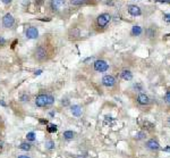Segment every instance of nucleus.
I'll return each instance as SVG.
<instances>
[{"label": "nucleus", "mask_w": 170, "mask_h": 158, "mask_svg": "<svg viewBox=\"0 0 170 158\" xmlns=\"http://www.w3.org/2000/svg\"><path fill=\"white\" fill-rule=\"evenodd\" d=\"M69 104H70V102H69V100L67 98H65V99L61 100V105H63V106H68Z\"/></svg>", "instance_id": "31"}, {"label": "nucleus", "mask_w": 170, "mask_h": 158, "mask_svg": "<svg viewBox=\"0 0 170 158\" xmlns=\"http://www.w3.org/2000/svg\"><path fill=\"white\" fill-rule=\"evenodd\" d=\"M169 123H170V119H169Z\"/></svg>", "instance_id": "39"}, {"label": "nucleus", "mask_w": 170, "mask_h": 158, "mask_svg": "<svg viewBox=\"0 0 170 158\" xmlns=\"http://www.w3.org/2000/svg\"><path fill=\"white\" fill-rule=\"evenodd\" d=\"M100 0H68L70 6L73 7H87L96 6Z\"/></svg>", "instance_id": "4"}, {"label": "nucleus", "mask_w": 170, "mask_h": 158, "mask_svg": "<svg viewBox=\"0 0 170 158\" xmlns=\"http://www.w3.org/2000/svg\"><path fill=\"white\" fill-rule=\"evenodd\" d=\"M112 16L110 13H101L94 19V24H93V29L96 33L103 32L108 29L109 24L111 23Z\"/></svg>", "instance_id": "2"}, {"label": "nucleus", "mask_w": 170, "mask_h": 158, "mask_svg": "<svg viewBox=\"0 0 170 158\" xmlns=\"http://www.w3.org/2000/svg\"><path fill=\"white\" fill-rule=\"evenodd\" d=\"M142 33H143V29H142L140 25H135V26L131 27V34L133 36H140L142 35Z\"/></svg>", "instance_id": "16"}, {"label": "nucleus", "mask_w": 170, "mask_h": 158, "mask_svg": "<svg viewBox=\"0 0 170 158\" xmlns=\"http://www.w3.org/2000/svg\"><path fill=\"white\" fill-rule=\"evenodd\" d=\"M45 148L49 150L54 149V141H47V142H45Z\"/></svg>", "instance_id": "23"}, {"label": "nucleus", "mask_w": 170, "mask_h": 158, "mask_svg": "<svg viewBox=\"0 0 170 158\" xmlns=\"http://www.w3.org/2000/svg\"><path fill=\"white\" fill-rule=\"evenodd\" d=\"M143 126H144V128L149 130V131H152L153 128H154V124L151 123V122H149V121H145V122L143 123Z\"/></svg>", "instance_id": "21"}, {"label": "nucleus", "mask_w": 170, "mask_h": 158, "mask_svg": "<svg viewBox=\"0 0 170 158\" xmlns=\"http://www.w3.org/2000/svg\"><path fill=\"white\" fill-rule=\"evenodd\" d=\"M50 51H51V47L49 42L45 41L40 42L39 45L33 49L32 52L33 59L35 60V62H39V63H43V62H45L49 58Z\"/></svg>", "instance_id": "1"}, {"label": "nucleus", "mask_w": 170, "mask_h": 158, "mask_svg": "<svg viewBox=\"0 0 170 158\" xmlns=\"http://www.w3.org/2000/svg\"><path fill=\"white\" fill-rule=\"evenodd\" d=\"M0 105H1V106H3V107L6 106V104H5V102H3V100H0Z\"/></svg>", "instance_id": "37"}, {"label": "nucleus", "mask_w": 170, "mask_h": 158, "mask_svg": "<svg viewBox=\"0 0 170 158\" xmlns=\"http://www.w3.org/2000/svg\"><path fill=\"white\" fill-rule=\"evenodd\" d=\"M67 36H68L69 40H76V39H80V36H81V31L80 29L77 27H70L67 32Z\"/></svg>", "instance_id": "11"}, {"label": "nucleus", "mask_w": 170, "mask_h": 158, "mask_svg": "<svg viewBox=\"0 0 170 158\" xmlns=\"http://www.w3.org/2000/svg\"><path fill=\"white\" fill-rule=\"evenodd\" d=\"M101 83H102V85H103V87H106V88H112V87H115V85H116L117 80H116V78H115L113 75L107 74V75H105V76L102 78Z\"/></svg>", "instance_id": "8"}, {"label": "nucleus", "mask_w": 170, "mask_h": 158, "mask_svg": "<svg viewBox=\"0 0 170 158\" xmlns=\"http://www.w3.org/2000/svg\"><path fill=\"white\" fill-rule=\"evenodd\" d=\"M26 139L28 141H34V140H35V133H34V132H30V133H27Z\"/></svg>", "instance_id": "24"}, {"label": "nucleus", "mask_w": 170, "mask_h": 158, "mask_svg": "<svg viewBox=\"0 0 170 158\" xmlns=\"http://www.w3.org/2000/svg\"><path fill=\"white\" fill-rule=\"evenodd\" d=\"M19 149L21 150H24V151H30L32 149V144L28 142H22L19 144Z\"/></svg>", "instance_id": "17"}, {"label": "nucleus", "mask_w": 170, "mask_h": 158, "mask_svg": "<svg viewBox=\"0 0 170 158\" xmlns=\"http://www.w3.org/2000/svg\"><path fill=\"white\" fill-rule=\"evenodd\" d=\"M145 138H146V133L144 131H140L135 134V139L136 140H144Z\"/></svg>", "instance_id": "20"}, {"label": "nucleus", "mask_w": 170, "mask_h": 158, "mask_svg": "<svg viewBox=\"0 0 170 158\" xmlns=\"http://www.w3.org/2000/svg\"><path fill=\"white\" fill-rule=\"evenodd\" d=\"M163 151H169L170 152V147H166V148H162Z\"/></svg>", "instance_id": "34"}, {"label": "nucleus", "mask_w": 170, "mask_h": 158, "mask_svg": "<svg viewBox=\"0 0 170 158\" xmlns=\"http://www.w3.org/2000/svg\"><path fill=\"white\" fill-rule=\"evenodd\" d=\"M127 12L133 17H138V16L142 15V9L136 5H128L127 6Z\"/></svg>", "instance_id": "10"}, {"label": "nucleus", "mask_w": 170, "mask_h": 158, "mask_svg": "<svg viewBox=\"0 0 170 158\" xmlns=\"http://www.w3.org/2000/svg\"><path fill=\"white\" fill-rule=\"evenodd\" d=\"M163 21L167 22V23H170V14H164V15H163Z\"/></svg>", "instance_id": "30"}, {"label": "nucleus", "mask_w": 170, "mask_h": 158, "mask_svg": "<svg viewBox=\"0 0 170 158\" xmlns=\"http://www.w3.org/2000/svg\"><path fill=\"white\" fill-rule=\"evenodd\" d=\"M120 78L125 81H131L133 80V73L129 69H122L120 72Z\"/></svg>", "instance_id": "15"}, {"label": "nucleus", "mask_w": 170, "mask_h": 158, "mask_svg": "<svg viewBox=\"0 0 170 158\" xmlns=\"http://www.w3.org/2000/svg\"><path fill=\"white\" fill-rule=\"evenodd\" d=\"M7 43H8V41H7L6 38L3 35H0V49H3V48L6 47Z\"/></svg>", "instance_id": "22"}, {"label": "nucleus", "mask_w": 170, "mask_h": 158, "mask_svg": "<svg viewBox=\"0 0 170 158\" xmlns=\"http://www.w3.org/2000/svg\"><path fill=\"white\" fill-rule=\"evenodd\" d=\"M93 68H94L95 72H99V73H105V72H107L109 69V64L105 59H96L93 63Z\"/></svg>", "instance_id": "6"}, {"label": "nucleus", "mask_w": 170, "mask_h": 158, "mask_svg": "<svg viewBox=\"0 0 170 158\" xmlns=\"http://www.w3.org/2000/svg\"><path fill=\"white\" fill-rule=\"evenodd\" d=\"M146 147H147L150 150L161 149V148H160V144H159V142L157 140H154V139H151V140L147 141V142H146Z\"/></svg>", "instance_id": "13"}, {"label": "nucleus", "mask_w": 170, "mask_h": 158, "mask_svg": "<svg viewBox=\"0 0 170 158\" xmlns=\"http://www.w3.org/2000/svg\"><path fill=\"white\" fill-rule=\"evenodd\" d=\"M54 102V95H48V106H51Z\"/></svg>", "instance_id": "27"}, {"label": "nucleus", "mask_w": 170, "mask_h": 158, "mask_svg": "<svg viewBox=\"0 0 170 158\" xmlns=\"http://www.w3.org/2000/svg\"><path fill=\"white\" fill-rule=\"evenodd\" d=\"M18 158H31V157H28V156H25V155H21V156H18Z\"/></svg>", "instance_id": "35"}, {"label": "nucleus", "mask_w": 170, "mask_h": 158, "mask_svg": "<svg viewBox=\"0 0 170 158\" xmlns=\"http://www.w3.org/2000/svg\"><path fill=\"white\" fill-rule=\"evenodd\" d=\"M164 100H166V102L170 104V91H168V92L164 95Z\"/></svg>", "instance_id": "29"}, {"label": "nucleus", "mask_w": 170, "mask_h": 158, "mask_svg": "<svg viewBox=\"0 0 170 158\" xmlns=\"http://www.w3.org/2000/svg\"><path fill=\"white\" fill-rule=\"evenodd\" d=\"M63 137L65 138L66 140H73V139L75 138V132H73V131H65V132H64Z\"/></svg>", "instance_id": "18"}, {"label": "nucleus", "mask_w": 170, "mask_h": 158, "mask_svg": "<svg viewBox=\"0 0 170 158\" xmlns=\"http://www.w3.org/2000/svg\"><path fill=\"white\" fill-rule=\"evenodd\" d=\"M25 36L27 39L30 40H34L39 38V30L36 26H28L25 30Z\"/></svg>", "instance_id": "9"}, {"label": "nucleus", "mask_w": 170, "mask_h": 158, "mask_svg": "<svg viewBox=\"0 0 170 158\" xmlns=\"http://www.w3.org/2000/svg\"><path fill=\"white\" fill-rule=\"evenodd\" d=\"M47 130H48V132H50V133H54V132H57V125H54V124H50Z\"/></svg>", "instance_id": "25"}, {"label": "nucleus", "mask_w": 170, "mask_h": 158, "mask_svg": "<svg viewBox=\"0 0 170 158\" xmlns=\"http://www.w3.org/2000/svg\"><path fill=\"white\" fill-rule=\"evenodd\" d=\"M134 88L135 90H137V91H142L143 90V87H142V84H140V83H136V84H134Z\"/></svg>", "instance_id": "28"}, {"label": "nucleus", "mask_w": 170, "mask_h": 158, "mask_svg": "<svg viewBox=\"0 0 170 158\" xmlns=\"http://www.w3.org/2000/svg\"><path fill=\"white\" fill-rule=\"evenodd\" d=\"M19 99H21V101H23V102L28 101V99H30V95L25 93V95H22L21 97H19Z\"/></svg>", "instance_id": "26"}, {"label": "nucleus", "mask_w": 170, "mask_h": 158, "mask_svg": "<svg viewBox=\"0 0 170 158\" xmlns=\"http://www.w3.org/2000/svg\"><path fill=\"white\" fill-rule=\"evenodd\" d=\"M41 73H42V71H36V72H35V74H36V75H40Z\"/></svg>", "instance_id": "38"}, {"label": "nucleus", "mask_w": 170, "mask_h": 158, "mask_svg": "<svg viewBox=\"0 0 170 158\" xmlns=\"http://www.w3.org/2000/svg\"><path fill=\"white\" fill-rule=\"evenodd\" d=\"M67 0H50L49 3V10L54 15H59L66 7Z\"/></svg>", "instance_id": "3"}, {"label": "nucleus", "mask_w": 170, "mask_h": 158, "mask_svg": "<svg viewBox=\"0 0 170 158\" xmlns=\"http://www.w3.org/2000/svg\"><path fill=\"white\" fill-rule=\"evenodd\" d=\"M48 95H47V93H39L35 97V99H34L35 106H38L40 108L47 107L48 106Z\"/></svg>", "instance_id": "7"}, {"label": "nucleus", "mask_w": 170, "mask_h": 158, "mask_svg": "<svg viewBox=\"0 0 170 158\" xmlns=\"http://www.w3.org/2000/svg\"><path fill=\"white\" fill-rule=\"evenodd\" d=\"M145 34L146 36H149V38H153V36L157 35V31H155L153 27H147L145 30Z\"/></svg>", "instance_id": "19"}, {"label": "nucleus", "mask_w": 170, "mask_h": 158, "mask_svg": "<svg viewBox=\"0 0 170 158\" xmlns=\"http://www.w3.org/2000/svg\"><path fill=\"white\" fill-rule=\"evenodd\" d=\"M70 112H72L74 116L80 117L82 115V113H83V109H82L80 105H73V106H70Z\"/></svg>", "instance_id": "14"}, {"label": "nucleus", "mask_w": 170, "mask_h": 158, "mask_svg": "<svg viewBox=\"0 0 170 158\" xmlns=\"http://www.w3.org/2000/svg\"><path fill=\"white\" fill-rule=\"evenodd\" d=\"M3 142L0 140V151H1V149H3Z\"/></svg>", "instance_id": "36"}, {"label": "nucleus", "mask_w": 170, "mask_h": 158, "mask_svg": "<svg viewBox=\"0 0 170 158\" xmlns=\"http://www.w3.org/2000/svg\"><path fill=\"white\" fill-rule=\"evenodd\" d=\"M137 102L141 106H147V105H150V102H151V99H150V97L147 95L141 92L140 95H137Z\"/></svg>", "instance_id": "12"}, {"label": "nucleus", "mask_w": 170, "mask_h": 158, "mask_svg": "<svg viewBox=\"0 0 170 158\" xmlns=\"http://www.w3.org/2000/svg\"><path fill=\"white\" fill-rule=\"evenodd\" d=\"M1 3H3V5H9V3H12V0H1Z\"/></svg>", "instance_id": "32"}, {"label": "nucleus", "mask_w": 170, "mask_h": 158, "mask_svg": "<svg viewBox=\"0 0 170 158\" xmlns=\"http://www.w3.org/2000/svg\"><path fill=\"white\" fill-rule=\"evenodd\" d=\"M1 24L3 29H13L15 25V17L10 13H7L1 18Z\"/></svg>", "instance_id": "5"}, {"label": "nucleus", "mask_w": 170, "mask_h": 158, "mask_svg": "<svg viewBox=\"0 0 170 158\" xmlns=\"http://www.w3.org/2000/svg\"><path fill=\"white\" fill-rule=\"evenodd\" d=\"M93 59H94V57H89V58H87V59H85V60H84V63L86 64L87 62H91V60H93Z\"/></svg>", "instance_id": "33"}]
</instances>
